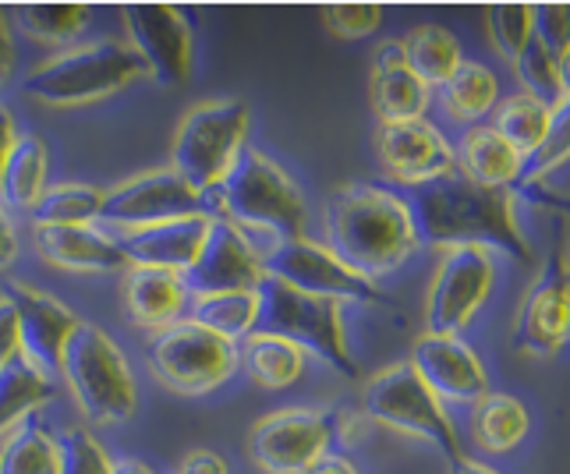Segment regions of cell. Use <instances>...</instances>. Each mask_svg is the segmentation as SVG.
<instances>
[{"label":"cell","instance_id":"6da1fadb","mask_svg":"<svg viewBox=\"0 0 570 474\" xmlns=\"http://www.w3.org/2000/svg\"><path fill=\"white\" fill-rule=\"evenodd\" d=\"M415 216L422 245L446 248H485L493 255H507L521 266L535 263L532 241L524 237L518 220V195L497 191L468 181L464 174H446L440 181L401 191Z\"/></svg>","mask_w":570,"mask_h":474},{"label":"cell","instance_id":"7a4b0ae2","mask_svg":"<svg viewBox=\"0 0 570 474\" xmlns=\"http://www.w3.org/2000/svg\"><path fill=\"white\" fill-rule=\"evenodd\" d=\"M326 248L355 273L380 280L415 259L422 237L397 188L351 181L326 206Z\"/></svg>","mask_w":570,"mask_h":474},{"label":"cell","instance_id":"3957f363","mask_svg":"<svg viewBox=\"0 0 570 474\" xmlns=\"http://www.w3.org/2000/svg\"><path fill=\"white\" fill-rule=\"evenodd\" d=\"M206 203L209 220H227L259 259H266L281 241H294L308 230V199L302 195V185L255 146L242 149L224 185L209 191Z\"/></svg>","mask_w":570,"mask_h":474},{"label":"cell","instance_id":"277c9868","mask_svg":"<svg viewBox=\"0 0 570 474\" xmlns=\"http://www.w3.org/2000/svg\"><path fill=\"white\" fill-rule=\"evenodd\" d=\"M146 71L142 57L121 39H92L61 50L22 78V92L43 107H86L125 92Z\"/></svg>","mask_w":570,"mask_h":474},{"label":"cell","instance_id":"5b68a950","mask_svg":"<svg viewBox=\"0 0 570 474\" xmlns=\"http://www.w3.org/2000/svg\"><path fill=\"white\" fill-rule=\"evenodd\" d=\"M61 379L92 425H125L139 411V386L125 350L92 323H78L65 350Z\"/></svg>","mask_w":570,"mask_h":474},{"label":"cell","instance_id":"8992f818","mask_svg":"<svg viewBox=\"0 0 570 474\" xmlns=\"http://www.w3.org/2000/svg\"><path fill=\"white\" fill-rule=\"evenodd\" d=\"M259 326L255 333H269V337H284L294 347H302L312 358H320L337 375L355 383L358 379V362L347 347V329H344V305L333 298H316V294L294 290L281 280L259 284Z\"/></svg>","mask_w":570,"mask_h":474},{"label":"cell","instance_id":"52a82bcc","mask_svg":"<svg viewBox=\"0 0 570 474\" xmlns=\"http://www.w3.org/2000/svg\"><path fill=\"white\" fill-rule=\"evenodd\" d=\"M362 418L376 422L380 428L397 432V436L436 446L446 461H454L464 453L461 432L454 418H450L446 404L422 383V375L407 362L386 365L365 383Z\"/></svg>","mask_w":570,"mask_h":474},{"label":"cell","instance_id":"ba28073f","mask_svg":"<svg viewBox=\"0 0 570 474\" xmlns=\"http://www.w3.org/2000/svg\"><path fill=\"white\" fill-rule=\"evenodd\" d=\"M252 110L242 100H213L191 107L170 146V167L178 170L195 191H216L230 174L234 160L248 146Z\"/></svg>","mask_w":570,"mask_h":474},{"label":"cell","instance_id":"9c48e42d","mask_svg":"<svg viewBox=\"0 0 570 474\" xmlns=\"http://www.w3.org/2000/svg\"><path fill=\"white\" fill-rule=\"evenodd\" d=\"M351 418L337 407H281L248 432V461L263 474H305L341 440L351 443Z\"/></svg>","mask_w":570,"mask_h":474},{"label":"cell","instance_id":"30bf717a","mask_svg":"<svg viewBox=\"0 0 570 474\" xmlns=\"http://www.w3.org/2000/svg\"><path fill=\"white\" fill-rule=\"evenodd\" d=\"M146 362L156 383L181 397H203L227 386L242 372V347L216 337L199 323H178L164 333H153Z\"/></svg>","mask_w":570,"mask_h":474},{"label":"cell","instance_id":"8fae6325","mask_svg":"<svg viewBox=\"0 0 570 474\" xmlns=\"http://www.w3.org/2000/svg\"><path fill=\"white\" fill-rule=\"evenodd\" d=\"M497 287V255L485 248L440 251L436 273L425 290V333L461 337L479 319Z\"/></svg>","mask_w":570,"mask_h":474},{"label":"cell","instance_id":"7c38bea8","mask_svg":"<svg viewBox=\"0 0 570 474\" xmlns=\"http://www.w3.org/2000/svg\"><path fill=\"white\" fill-rule=\"evenodd\" d=\"M263 273L281 280L294 290L316 294V298L333 302H355V305H383V287L368 276L351 269L337 251H330L326 241H312V237H294V241H281L263 259Z\"/></svg>","mask_w":570,"mask_h":474},{"label":"cell","instance_id":"4fadbf2b","mask_svg":"<svg viewBox=\"0 0 570 474\" xmlns=\"http://www.w3.org/2000/svg\"><path fill=\"white\" fill-rule=\"evenodd\" d=\"M185 216H209V203L203 191H195L174 167H153L114 185L104 199L100 227L139 230L167 220H185Z\"/></svg>","mask_w":570,"mask_h":474},{"label":"cell","instance_id":"5bb4252c","mask_svg":"<svg viewBox=\"0 0 570 474\" xmlns=\"http://www.w3.org/2000/svg\"><path fill=\"white\" fill-rule=\"evenodd\" d=\"M510 347L532 358H557L570 347V269L563 251H553L524 290L510 329Z\"/></svg>","mask_w":570,"mask_h":474},{"label":"cell","instance_id":"9a60e30c","mask_svg":"<svg viewBox=\"0 0 570 474\" xmlns=\"http://www.w3.org/2000/svg\"><path fill=\"white\" fill-rule=\"evenodd\" d=\"M125 29L131 50L160 86H185L195 68L191 22L174 4H131L125 8Z\"/></svg>","mask_w":570,"mask_h":474},{"label":"cell","instance_id":"2e32d148","mask_svg":"<svg viewBox=\"0 0 570 474\" xmlns=\"http://www.w3.org/2000/svg\"><path fill=\"white\" fill-rule=\"evenodd\" d=\"M376 156H380L383 174L404 191L440 181V177L458 170L454 142H450L429 117H422V121H404V125H380Z\"/></svg>","mask_w":570,"mask_h":474},{"label":"cell","instance_id":"e0dca14e","mask_svg":"<svg viewBox=\"0 0 570 474\" xmlns=\"http://www.w3.org/2000/svg\"><path fill=\"white\" fill-rule=\"evenodd\" d=\"M18 312V329H22V354L47 375L50 383L61 379L65 350L78 329V315L57 302L50 290H39L26 280H8V287L0 290Z\"/></svg>","mask_w":570,"mask_h":474},{"label":"cell","instance_id":"ac0fdd59","mask_svg":"<svg viewBox=\"0 0 570 474\" xmlns=\"http://www.w3.org/2000/svg\"><path fill=\"white\" fill-rule=\"evenodd\" d=\"M407 365L422 375V383L436 393L443 404L471 407L489 393V368L482 354L464 337H440V333H422L411 347Z\"/></svg>","mask_w":570,"mask_h":474},{"label":"cell","instance_id":"d6986e66","mask_svg":"<svg viewBox=\"0 0 570 474\" xmlns=\"http://www.w3.org/2000/svg\"><path fill=\"white\" fill-rule=\"evenodd\" d=\"M263 280H266L263 259L252 251L245 237L227 220H209V234L199 259L185 273L191 298H199V294H224V290H255Z\"/></svg>","mask_w":570,"mask_h":474},{"label":"cell","instance_id":"ffe728a7","mask_svg":"<svg viewBox=\"0 0 570 474\" xmlns=\"http://www.w3.org/2000/svg\"><path fill=\"white\" fill-rule=\"evenodd\" d=\"M368 103L380 125H404L422 121L432 107V89L407 68L401 39H386L372 53L368 71Z\"/></svg>","mask_w":570,"mask_h":474},{"label":"cell","instance_id":"44dd1931","mask_svg":"<svg viewBox=\"0 0 570 474\" xmlns=\"http://www.w3.org/2000/svg\"><path fill=\"white\" fill-rule=\"evenodd\" d=\"M206 234H209V216H185V220H167L156 227L117 230L114 237L131 266L170 269L185 276L191 263L199 259Z\"/></svg>","mask_w":570,"mask_h":474},{"label":"cell","instance_id":"7402d4cb","mask_svg":"<svg viewBox=\"0 0 570 474\" xmlns=\"http://www.w3.org/2000/svg\"><path fill=\"white\" fill-rule=\"evenodd\" d=\"M36 251L39 259L65 273H117L131 269L128 255L117 245V237L92 227H36Z\"/></svg>","mask_w":570,"mask_h":474},{"label":"cell","instance_id":"603a6c76","mask_svg":"<svg viewBox=\"0 0 570 474\" xmlns=\"http://www.w3.org/2000/svg\"><path fill=\"white\" fill-rule=\"evenodd\" d=\"M191 290L181 273L131 266L125 273V312L139 329L164 333L188 319Z\"/></svg>","mask_w":570,"mask_h":474},{"label":"cell","instance_id":"cb8c5ba5","mask_svg":"<svg viewBox=\"0 0 570 474\" xmlns=\"http://www.w3.org/2000/svg\"><path fill=\"white\" fill-rule=\"evenodd\" d=\"M458 149V174L482 188L497 191H514L524 177L528 160L524 156L493 131V125H475L461 135Z\"/></svg>","mask_w":570,"mask_h":474},{"label":"cell","instance_id":"d4e9b609","mask_svg":"<svg viewBox=\"0 0 570 474\" xmlns=\"http://www.w3.org/2000/svg\"><path fill=\"white\" fill-rule=\"evenodd\" d=\"M528 432H532V414H528L524 401H518L514 393L489 389L482 401L471 404V440L482 453H514Z\"/></svg>","mask_w":570,"mask_h":474},{"label":"cell","instance_id":"484cf974","mask_svg":"<svg viewBox=\"0 0 570 474\" xmlns=\"http://www.w3.org/2000/svg\"><path fill=\"white\" fill-rule=\"evenodd\" d=\"M436 100L446 113V121H454L461 128H475L500 107V78L489 65L468 61L464 57V65L436 89Z\"/></svg>","mask_w":570,"mask_h":474},{"label":"cell","instance_id":"4316f807","mask_svg":"<svg viewBox=\"0 0 570 474\" xmlns=\"http://www.w3.org/2000/svg\"><path fill=\"white\" fill-rule=\"evenodd\" d=\"M238 347H242V368L248 375V383H255L266 393L291 389L294 383H302V375L308 368V354L302 347H294L284 337H269V333H252Z\"/></svg>","mask_w":570,"mask_h":474},{"label":"cell","instance_id":"83f0119b","mask_svg":"<svg viewBox=\"0 0 570 474\" xmlns=\"http://www.w3.org/2000/svg\"><path fill=\"white\" fill-rule=\"evenodd\" d=\"M50 149L39 135H18V142L0 174V203L18 213H32L47 195Z\"/></svg>","mask_w":570,"mask_h":474},{"label":"cell","instance_id":"f1b7e54d","mask_svg":"<svg viewBox=\"0 0 570 474\" xmlns=\"http://www.w3.org/2000/svg\"><path fill=\"white\" fill-rule=\"evenodd\" d=\"M401 50H404L407 68L415 71L432 92H436L446 78L464 65L461 39L446 26H436V22H422L415 29H407L401 36Z\"/></svg>","mask_w":570,"mask_h":474},{"label":"cell","instance_id":"f546056e","mask_svg":"<svg viewBox=\"0 0 570 474\" xmlns=\"http://www.w3.org/2000/svg\"><path fill=\"white\" fill-rule=\"evenodd\" d=\"M50 401H53V383L26 354H18L11 365L0 368V440H8L18 425L32 418Z\"/></svg>","mask_w":570,"mask_h":474},{"label":"cell","instance_id":"4dcf8cb0","mask_svg":"<svg viewBox=\"0 0 570 474\" xmlns=\"http://www.w3.org/2000/svg\"><path fill=\"white\" fill-rule=\"evenodd\" d=\"M259 287L255 290H224V294H199L191 298L188 319L206 326L216 337H224L230 344H242L252 337L255 326H259Z\"/></svg>","mask_w":570,"mask_h":474},{"label":"cell","instance_id":"1f68e13d","mask_svg":"<svg viewBox=\"0 0 570 474\" xmlns=\"http://www.w3.org/2000/svg\"><path fill=\"white\" fill-rule=\"evenodd\" d=\"M0 474H61V443L39 422V414L0 443Z\"/></svg>","mask_w":570,"mask_h":474},{"label":"cell","instance_id":"d6a6232c","mask_svg":"<svg viewBox=\"0 0 570 474\" xmlns=\"http://www.w3.org/2000/svg\"><path fill=\"white\" fill-rule=\"evenodd\" d=\"M549 125H553V107L535 100V96H528V92L507 96V100H500V107L493 110V131L500 138H507L524 160H532V156L542 149Z\"/></svg>","mask_w":570,"mask_h":474},{"label":"cell","instance_id":"836d02e7","mask_svg":"<svg viewBox=\"0 0 570 474\" xmlns=\"http://www.w3.org/2000/svg\"><path fill=\"white\" fill-rule=\"evenodd\" d=\"M8 14H11V26L26 39H36V43H47V47H61L86 32L92 8H86V4H22Z\"/></svg>","mask_w":570,"mask_h":474},{"label":"cell","instance_id":"e575fe53","mask_svg":"<svg viewBox=\"0 0 570 474\" xmlns=\"http://www.w3.org/2000/svg\"><path fill=\"white\" fill-rule=\"evenodd\" d=\"M104 199H107V191L92 185H75V181L53 185L47 188L43 199L36 203L32 224L36 227H92V224H100Z\"/></svg>","mask_w":570,"mask_h":474},{"label":"cell","instance_id":"d590c367","mask_svg":"<svg viewBox=\"0 0 570 474\" xmlns=\"http://www.w3.org/2000/svg\"><path fill=\"white\" fill-rule=\"evenodd\" d=\"M485 32L493 50L503 57V61L514 68L518 57L524 53V47L532 43L535 36V11L532 4H497L485 11Z\"/></svg>","mask_w":570,"mask_h":474},{"label":"cell","instance_id":"8d00e7d4","mask_svg":"<svg viewBox=\"0 0 570 474\" xmlns=\"http://www.w3.org/2000/svg\"><path fill=\"white\" fill-rule=\"evenodd\" d=\"M567 164H570V100L553 107V125H549L546 142H542V149L532 156V160H528L524 177H521V185L514 188V195H518L521 188L546 185V177H549V174H557V170L567 167Z\"/></svg>","mask_w":570,"mask_h":474},{"label":"cell","instance_id":"74e56055","mask_svg":"<svg viewBox=\"0 0 570 474\" xmlns=\"http://www.w3.org/2000/svg\"><path fill=\"white\" fill-rule=\"evenodd\" d=\"M57 443H61V474H114V457L89 428H65Z\"/></svg>","mask_w":570,"mask_h":474},{"label":"cell","instance_id":"f35d334b","mask_svg":"<svg viewBox=\"0 0 570 474\" xmlns=\"http://www.w3.org/2000/svg\"><path fill=\"white\" fill-rule=\"evenodd\" d=\"M518 82L524 86L528 96H535V100L557 107L560 103V86H557V61L553 53H549L539 39L532 36V43L524 47V53L518 57Z\"/></svg>","mask_w":570,"mask_h":474},{"label":"cell","instance_id":"ab89813d","mask_svg":"<svg viewBox=\"0 0 570 474\" xmlns=\"http://www.w3.org/2000/svg\"><path fill=\"white\" fill-rule=\"evenodd\" d=\"M323 18H326V29L337 39H368L383 26V8L380 4H330Z\"/></svg>","mask_w":570,"mask_h":474},{"label":"cell","instance_id":"60d3db41","mask_svg":"<svg viewBox=\"0 0 570 474\" xmlns=\"http://www.w3.org/2000/svg\"><path fill=\"white\" fill-rule=\"evenodd\" d=\"M535 39L553 53V61L570 50V4H532Z\"/></svg>","mask_w":570,"mask_h":474},{"label":"cell","instance_id":"b9f144b4","mask_svg":"<svg viewBox=\"0 0 570 474\" xmlns=\"http://www.w3.org/2000/svg\"><path fill=\"white\" fill-rule=\"evenodd\" d=\"M22 354V329H18L14 305L0 294V368L11 365Z\"/></svg>","mask_w":570,"mask_h":474},{"label":"cell","instance_id":"7bdbcfd3","mask_svg":"<svg viewBox=\"0 0 570 474\" xmlns=\"http://www.w3.org/2000/svg\"><path fill=\"white\" fill-rule=\"evenodd\" d=\"M178 474H230V464L216 450H191L181 461Z\"/></svg>","mask_w":570,"mask_h":474},{"label":"cell","instance_id":"ee69618b","mask_svg":"<svg viewBox=\"0 0 570 474\" xmlns=\"http://www.w3.org/2000/svg\"><path fill=\"white\" fill-rule=\"evenodd\" d=\"M14 259H18V230H14L8 206L0 203V273L11 269Z\"/></svg>","mask_w":570,"mask_h":474},{"label":"cell","instance_id":"f6af8a7d","mask_svg":"<svg viewBox=\"0 0 570 474\" xmlns=\"http://www.w3.org/2000/svg\"><path fill=\"white\" fill-rule=\"evenodd\" d=\"M14 71V36H11V14L0 8V86Z\"/></svg>","mask_w":570,"mask_h":474},{"label":"cell","instance_id":"bcb514c9","mask_svg":"<svg viewBox=\"0 0 570 474\" xmlns=\"http://www.w3.org/2000/svg\"><path fill=\"white\" fill-rule=\"evenodd\" d=\"M18 142V128H14V117L11 110L0 103V174H4V164H8V156Z\"/></svg>","mask_w":570,"mask_h":474},{"label":"cell","instance_id":"7dc6e473","mask_svg":"<svg viewBox=\"0 0 570 474\" xmlns=\"http://www.w3.org/2000/svg\"><path fill=\"white\" fill-rule=\"evenodd\" d=\"M305 474H358V467H355V461L347 457V453H326V457L312 467V471H305Z\"/></svg>","mask_w":570,"mask_h":474},{"label":"cell","instance_id":"c3c4849f","mask_svg":"<svg viewBox=\"0 0 570 474\" xmlns=\"http://www.w3.org/2000/svg\"><path fill=\"white\" fill-rule=\"evenodd\" d=\"M450 474H500L497 467H489L485 461L479 457H468V453H461V457L450 461Z\"/></svg>","mask_w":570,"mask_h":474},{"label":"cell","instance_id":"681fc988","mask_svg":"<svg viewBox=\"0 0 570 474\" xmlns=\"http://www.w3.org/2000/svg\"><path fill=\"white\" fill-rule=\"evenodd\" d=\"M557 86H560V103L570 100V50L557 61Z\"/></svg>","mask_w":570,"mask_h":474},{"label":"cell","instance_id":"f907efd6","mask_svg":"<svg viewBox=\"0 0 570 474\" xmlns=\"http://www.w3.org/2000/svg\"><path fill=\"white\" fill-rule=\"evenodd\" d=\"M114 474H156V471L139 457H121V461H114Z\"/></svg>","mask_w":570,"mask_h":474},{"label":"cell","instance_id":"816d5d0a","mask_svg":"<svg viewBox=\"0 0 570 474\" xmlns=\"http://www.w3.org/2000/svg\"><path fill=\"white\" fill-rule=\"evenodd\" d=\"M563 259H567V269H570V241H567V248H563Z\"/></svg>","mask_w":570,"mask_h":474},{"label":"cell","instance_id":"f5cc1de1","mask_svg":"<svg viewBox=\"0 0 570 474\" xmlns=\"http://www.w3.org/2000/svg\"><path fill=\"white\" fill-rule=\"evenodd\" d=\"M0 443H4V440H0Z\"/></svg>","mask_w":570,"mask_h":474}]
</instances>
